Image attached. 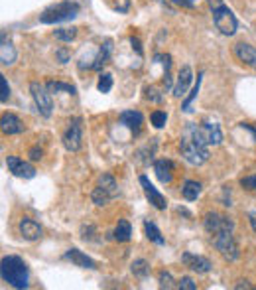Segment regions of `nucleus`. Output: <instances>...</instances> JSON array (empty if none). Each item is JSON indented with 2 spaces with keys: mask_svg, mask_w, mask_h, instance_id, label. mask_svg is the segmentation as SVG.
<instances>
[{
  "mask_svg": "<svg viewBox=\"0 0 256 290\" xmlns=\"http://www.w3.org/2000/svg\"><path fill=\"white\" fill-rule=\"evenodd\" d=\"M0 274H2V280L8 282L12 288H28L30 286L28 264L24 258L16 257V255H8V257L2 258Z\"/></svg>",
  "mask_w": 256,
  "mask_h": 290,
  "instance_id": "1",
  "label": "nucleus"
},
{
  "mask_svg": "<svg viewBox=\"0 0 256 290\" xmlns=\"http://www.w3.org/2000/svg\"><path fill=\"white\" fill-rule=\"evenodd\" d=\"M79 4L77 2H71V0H64V2H58V4H52L50 8H46L40 16V22L42 24H62V22H69V20H75L79 16Z\"/></svg>",
  "mask_w": 256,
  "mask_h": 290,
  "instance_id": "2",
  "label": "nucleus"
},
{
  "mask_svg": "<svg viewBox=\"0 0 256 290\" xmlns=\"http://www.w3.org/2000/svg\"><path fill=\"white\" fill-rule=\"evenodd\" d=\"M180 152L184 156V160L192 166H201L209 160V146H203L199 142H195L190 134H182L180 138Z\"/></svg>",
  "mask_w": 256,
  "mask_h": 290,
  "instance_id": "3",
  "label": "nucleus"
},
{
  "mask_svg": "<svg viewBox=\"0 0 256 290\" xmlns=\"http://www.w3.org/2000/svg\"><path fill=\"white\" fill-rule=\"evenodd\" d=\"M211 241H213V247L219 251V255L224 260L234 262L240 257V251H238V245H236V239H234L232 231H219V233L211 235Z\"/></svg>",
  "mask_w": 256,
  "mask_h": 290,
  "instance_id": "4",
  "label": "nucleus"
},
{
  "mask_svg": "<svg viewBox=\"0 0 256 290\" xmlns=\"http://www.w3.org/2000/svg\"><path fill=\"white\" fill-rule=\"evenodd\" d=\"M30 93H32V99L36 103V109L42 117L50 119L52 113H54V99H52V93L48 89L46 83H40V81H32L30 83Z\"/></svg>",
  "mask_w": 256,
  "mask_h": 290,
  "instance_id": "5",
  "label": "nucleus"
},
{
  "mask_svg": "<svg viewBox=\"0 0 256 290\" xmlns=\"http://www.w3.org/2000/svg\"><path fill=\"white\" fill-rule=\"evenodd\" d=\"M211 12H213V22H215L217 30L223 34V36H234V34H236V28H238L236 16L232 14V10H230L224 2L221 6L213 8Z\"/></svg>",
  "mask_w": 256,
  "mask_h": 290,
  "instance_id": "6",
  "label": "nucleus"
},
{
  "mask_svg": "<svg viewBox=\"0 0 256 290\" xmlns=\"http://www.w3.org/2000/svg\"><path fill=\"white\" fill-rule=\"evenodd\" d=\"M65 150L67 152H77L83 146V127H81V119H73L69 123V127L65 129L64 136H62Z\"/></svg>",
  "mask_w": 256,
  "mask_h": 290,
  "instance_id": "7",
  "label": "nucleus"
},
{
  "mask_svg": "<svg viewBox=\"0 0 256 290\" xmlns=\"http://www.w3.org/2000/svg\"><path fill=\"white\" fill-rule=\"evenodd\" d=\"M203 227L207 233L215 235L219 231H234V221L226 215H221L219 211H207L203 215Z\"/></svg>",
  "mask_w": 256,
  "mask_h": 290,
  "instance_id": "8",
  "label": "nucleus"
},
{
  "mask_svg": "<svg viewBox=\"0 0 256 290\" xmlns=\"http://www.w3.org/2000/svg\"><path fill=\"white\" fill-rule=\"evenodd\" d=\"M6 166H8V172L16 178H24V180H32L36 176V168H34L30 162L22 160L18 156H8L6 158Z\"/></svg>",
  "mask_w": 256,
  "mask_h": 290,
  "instance_id": "9",
  "label": "nucleus"
},
{
  "mask_svg": "<svg viewBox=\"0 0 256 290\" xmlns=\"http://www.w3.org/2000/svg\"><path fill=\"white\" fill-rule=\"evenodd\" d=\"M138 182H140V186H142V190H144V193H146V197L150 199V203L156 207V209H166L168 207V201H166V197L162 195L156 188H154V184L148 180V176H140L138 178Z\"/></svg>",
  "mask_w": 256,
  "mask_h": 290,
  "instance_id": "10",
  "label": "nucleus"
},
{
  "mask_svg": "<svg viewBox=\"0 0 256 290\" xmlns=\"http://www.w3.org/2000/svg\"><path fill=\"white\" fill-rule=\"evenodd\" d=\"M182 262L188 268H192L193 272H197V274H207L213 268V264H211L209 258L201 257V255H193V253H184L182 255Z\"/></svg>",
  "mask_w": 256,
  "mask_h": 290,
  "instance_id": "11",
  "label": "nucleus"
},
{
  "mask_svg": "<svg viewBox=\"0 0 256 290\" xmlns=\"http://www.w3.org/2000/svg\"><path fill=\"white\" fill-rule=\"evenodd\" d=\"M232 52H234V58H236L240 64L256 69V48H252V46L246 44V42H236L234 48H232Z\"/></svg>",
  "mask_w": 256,
  "mask_h": 290,
  "instance_id": "12",
  "label": "nucleus"
},
{
  "mask_svg": "<svg viewBox=\"0 0 256 290\" xmlns=\"http://www.w3.org/2000/svg\"><path fill=\"white\" fill-rule=\"evenodd\" d=\"M199 127H201V134H203V138H205V142H207L209 146H219V144L223 142V132H221L217 123L203 121Z\"/></svg>",
  "mask_w": 256,
  "mask_h": 290,
  "instance_id": "13",
  "label": "nucleus"
},
{
  "mask_svg": "<svg viewBox=\"0 0 256 290\" xmlns=\"http://www.w3.org/2000/svg\"><path fill=\"white\" fill-rule=\"evenodd\" d=\"M18 231H20L22 239H26V241H38V239L42 237V233H44V231H42V225L36 223L30 217H22V219H20Z\"/></svg>",
  "mask_w": 256,
  "mask_h": 290,
  "instance_id": "14",
  "label": "nucleus"
},
{
  "mask_svg": "<svg viewBox=\"0 0 256 290\" xmlns=\"http://www.w3.org/2000/svg\"><path fill=\"white\" fill-rule=\"evenodd\" d=\"M120 125L126 127L132 134H138L144 125V117L140 111H122L120 113Z\"/></svg>",
  "mask_w": 256,
  "mask_h": 290,
  "instance_id": "15",
  "label": "nucleus"
},
{
  "mask_svg": "<svg viewBox=\"0 0 256 290\" xmlns=\"http://www.w3.org/2000/svg\"><path fill=\"white\" fill-rule=\"evenodd\" d=\"M192 81H193V69L190 65H184L180 69V73H178V81L174 85V95L176 97L186 95L188 89H190V85H192Z\"/></svg>",
  "mask_w": 256,
  "mask_h": 290,
  "instance_id": "16",
  "label": "nucleus"
},
{
  "mask_svg": "<svg viewBox=\"0 0 256 290\" xmlns=\"http://www.w3.org/2000/svg\"><path fill=\"white\" fill-rule=\"evenodd\" d=\"M0 129L4 134H20V132H24V123L18 115L4 113L2 119H0Z\"/></svg>",
  "mask_w": 256,
  "mask_h": 290,
  "instance_id": "17",
  "label": "nucleus"
},
{
  "mask_svg": "<svg viewBox=\"0 0 256 290\" xmlns=\"http://www.w3.org/2000/svg\"><path fill=\"white\" fill-rule=\"evenodd\" d=\"M65 260H71L75 266H81V268H96V264H95V260L91 257H87L83 251H79V249H69V251H65V255H64Z\"/></svg>",
  "mask_w": 256,
  "mask_h": 290,
  "instance_id": "18",
  "label": "nucleus"
},
{
  "mask_svg": "<svg viewBox=\"0 0 256 290\" xmlns=\"http://www.w3.org/2000/svg\"><path fill=\"white\" fill-rule=\"evenodd\" d=\"M154 172L162 184H170L174 180V164L172 160H156L154 162Z\"/></svg>",
  "mask_w": 256,
  "mask_h": 290,
  "instance_id": "19",
  "label": "nucleus"
},
{
  "mask_svg": "<svg viewBox=\"0 0 256 290\" xmlns=\"http://www.w3.org/2000/svg\"><path fill=\"white\" fill-rule=\"evenodd\" d=\"M16 50L10 40H6V32H2V42H0V62L2 65H12L16 62Z\"/></svg>",
  "mask_w": 256,
  "mask_h": 290,
  "instance_id": "20",
  "label": "nucleus"
},
{
  "mask_svg": "<svg viewBox=\"0 0 256 290\" xmlns=\"http://www.w3.org/2000/svg\"><path fill=\"white\" fill-rule=\"evenodd\" d=\"M110 54H112V40H104V42L100 44V48H98V54H96L95 60H93V67H91V69H100L102 65L108 64Z\"/></svg>",
  "mask_w": 256,
  "mask_h": 290,
  "instance_id": "21",
  "label": "nucleus"
},
{
  "mask_svg": "<svg viewBox=\"0 0 256 290\" xmlns=\"http://www.w3.org/2000/svg\"><path fill=\"white\" fill-rule=\"evenodd\" d=\"M96 186H100L102 190H106V192L112 195V199L114 197H118V182L114 180V176H110V174H100L98 176V182H96Z\"/></svg>",
  "mask_w": 256,
  "mask_h": 290,
  "instance_id": "22",
  "label": "nucleus"
},
{
  "mask_svg": "<svg viewBox=\"0 0 256 290\" xmlns=\"http://www.w3.org/2000/svg\"><path fill=\"white\" fill-rule=\"evenodd\" d=\"M201 190H203V186H201L199 182H195V180H186L184 186H182V195H184L188 201H195V199L201 195Z\"/></svg>",
  "mask_w": 256,
  "mask_h": 290,
  "instance_id": "23",
  "label": "nucleus"
},
{
  "mask_svg": "<svg viewBox=\"0 0 256 290\" xmlns=\"http://www.w3.org/2000/svg\"><path fill=\"white\" fill-rule=\"evenodd\" d=\"M112 237H114L118 243H126V241H130V237H132V227H130V223H128L126 219H118V223L114 227Z\"/></svg>",
  "mask_w": 256,
  "mask_h": 290,
  "instance_id": "24",
  "label": "nucleus"
},
{
  "mask_svg": "<svg viewBox=\"0 0 256 290\" xmlns=\"http://www.w3.org/2000/svg\"><path fill=\"white\" fill-rule=\"evenodd\" d=\"M130 270L136 278H146L150 274V262L146 258H136V260H132Z\"/></svg>",
  "mask_w": 256,
  "mask_h": 290,
  "instance_id": "25",
  "label": "nucleus"
},
{
  "mask_svg": "<svg viewBox=\"0 0 256 290\" xmlns=\"http://www.w3.org/2000/svg\"><path fill=\"white\" fill-rule=\"evenodd\" d=\"M144 233H146V237H148L152 243H156V245H164V243H166V239L162 237L160 229L156 227V223H152L150 219L144 221Z\"/></svg>",
  "mask_w": 256,
  "mask_h": 290,
  "instance_id": "26",
  "label": "nucleus"
},
{
  "mask_svg": "<svg viewBox=\"0 0 256 290\" xmlns=\"http://www.w3.org/2000/svg\"><path fill=\"white\" fill-rule=\"evenodd\" d=\"M110 199H112V195L106 192V190H102L100 186H96L95 190L91 192V201L95 203L96 207H104V205H108Z\"/></svg>",
  "mask_w": 256,
  "mask_h": 290,
  "instance_id": "27",
  "label": "nucleus"
},
{
  "mask_svg": "<svg viewBox=\"0 0 256 290\" xmlns=\"http://www.w3.org/2000/svg\"><path fill=\"white\" fill-rule=\"evenodd\" d=\"M201 79H203V73H199V75H197V83L193 85L192 91H190V95L186 97V101L182 103V111H184V113H192V111H193V109H192V103L195 101V99H197L199 87H201Z\"/></svg>",
  "mask_w": 256,
  "mask_h": 290,
  "instance_id": "28",
  "label": "nucleus"
},
{
  "mask_svg": "<svg viewBox=\"0 0 256 290\" xmlns=\"http://www.w3.org/2000/svg\"><path fill=\"white\" fill-rule=\"evenodd\" d=\"M48 85V89H50V93L54 95V93H69V95H75V87L73 85H69V83H64V81H48L46 83Z\"/></svg>",
  "mask_w": 256,
  "mask_h": 290,
  "instance_id": "29",
  "label": "nucleus"
},
{
  "mask_svg": "<svg viewBox=\"0 0 256 290\" xmlns=\"http://www.w3.org/2000/svg\"><path fill=\"white\" fill-rule=\"evenodd\" d=\"M54 38L60 42H73L77 38V28H60L54 30Z\"/></svg>",
  "mask_w": 256,
  "mask_h": 290,
  "instance_id": "30",
  "label": "nucleus"
},
{
  "mask_svg": "<svg viewBox=\"0 0 256 290\" xmlns=\"http://www.w3.org/2000/svg\"><path fill=\"white\" fill-rule=\"evenodd\" d=\"M96 89L100 93H108L112 89V75L110 73H100L98 77V83H96Z\"/></svg>",
  "mask_w": 256,
  "mask_h": 290,
  "instance_id": "31",
  "label": "nucleus"
},
{
  "mask_svg": "<svg viewBox=\"0 0 256 290\" xmlns=\"http://www.w3.org/2000/svg\"><path fill=\"white\" fill-rule=\"evenodd\" d=\"M150 121H152V125H154L156 129H164L166 123H168V113H166V111H154V113L150 115Z\"/></svg>",
  "mask_w": 256,
  "mask_h": 290,
  "instance_id": "32",
  "label": "nucleus"
},
{
  "mask_svg": "<svg viewBox=\"0 0 256 290\" xmlns=\"http://www.w3.org/2000/svg\"><path fill=\"white\" fill-rule=\"evenodd\" d=\"M158 282H160L162 288H176V286H178L176 280H174V276H172L168 270H162L160 274H158Z\"/></svg>",
  "mask_w": 256,
  "mask_h": 290,
  "instance_id": "33",
  "label": "nucleus"
},
{
  "mask_svg": "<svg viewBox=\"0 0 256 290\" xmlns=\"http://www.w3.org/2000/svg\"><path fill=\"white\" fill-rule=\"evenodd\" d=\"M146 99L152 101V103H162L164 101V93H162L158 87H146Z\"/></svg>",
  "mask_w": 256,
  "mask_h": 290,
  "instance_id": "34",
  "label": "nucleus"
},
{
  "mask_svg": "<svg viewBox=\"0 0 256 290\" xmlns=\"http://www.w3.org/2000/svg\"><path fill=\"white\" fill-rule=\"evenodd\" d=\"M240 186L246 190V192L250 193H256V174L252 176H244V178H240Z\"/></svg>",
  "mask_w": 256,
  "mask_h": 290,
  "instance_id": "35",
  "label": "nucleus"
},
{
  "mask_svg": "<svg viewBox=\"0 0 256 290\" xmlns=\"http://www.w3.org/2000/svg\"><path fill=\"white\" fill-rule=\"evenodd\" d=\"M0 87H2V93H0V101L6 103L8 97H10V85H8V79L4 75H0Z\"/></svg>",
  "mask_w": 256,
  "mask_h": 290,
  "instance_id": "36",
  "label": "nucleus"
},
{
  "mask_svg": "<svg viewBox=\"0 0 256 290\" xmlns=\"http://www.w3.org/2000/svg\"><path fill=\"white\" fill-rule=\"evenodd\" d=\"M178 288H182V290H195V288H197V284L193 282L190 276H182V278L178 280Z\"/></svg>",
  "mask_w": 256,
  "mask_h": 290,
  "instance_id": "37",
  "label": "nucleus"
},
{
  "mask_svg": "<svg viewBox=\"0 0 256 290\" xmlns=\"http://www.w3.org/2000/svg\"><path fill=\"white\" fill-rule=\"evenodd\" d=\"M114 10L120 14H126L130 10V0H114Z\"/></svg>",
  "mask_w": 256,
  "mask_h": 290,
  "instance_id": "38",
  "label": "nucleus"
},
{
  "mask_svg": "<svg viewBox=\"0 0 256 290\" xmlns=\"http://www.w3.org/2000/svg\"><path fill=\"white\" fill-rule=\"evenodd\" d=\"M28 156H30V160L32 162H38L44 158V150L40 148V146H32L30 148V152H28Z\"/></svg>",
  "mask_w": 256,
  "mask_h": 290,
  "instance_id": "39",
  "label": "nucleus"
},
{
  "mask_svg": "<svg viewBox=\"0 0 256 290\" xmlns=\"http://www.w3.org/2000/svg\"><path fill=\"white\" fill-rule=\"evenodd\" d=\"M56 56H58V60H60V64H67V62L71 60V56H69V52H67L65 48H60V50L56 52Z\"/></svg>",
  "mask_w": 256,
  "mask_h": 290,
  "instance_id": "40",
  "label": "nucleus"
},
{
  "mask_svg": "<svg viewBox=\"0 0 256 290\" xmlns=\"http://www.w3.org/2000/svg\"><path fill=\"white\" fill-rule=\"evenodd\" d=\"M130 44H132V50H134L138 56H142V54H144L142 44H140V40H138V38H134V36H132V38H130Z\"/></svg>",
  "mask_w": 256,
  "mask_h": 290,
  "instance_id": "41",
  "label": "nucleus"
},
{
  "mask_svg": "<svg viewBox=\"0 0 256 290\" xmlns=\"http://www.w3.org/2000/svg\"><path fill=\"white\" fill-rule=\"evenodd\" d=\"M170 2L182 8H195V0H170Z\"/></svg>",
  "mask_w": 256,
  "mask_h": 290,
  "instance_id": "42",
  "label": "nucleus"
},
{
  "mask_svg": "<svg viewBox=\"0 0 256 290\" xmlns=\"http://www.w3.org/2000/svg\"><path fill=\"white\" fill-rule=\"evenodd\" d=\"M248 221H250V227H252V231L256 233V209L248 211Z\"/></svg>",
  "mask_w": 256,
  "mask_h": 290,
  "instance_id": "43",
  "label": "nucleus"
},
{
  "mask_svg": "<svg viewBox=\"0 0 256 290\" xmlns=\"http://www.w3.org/2000/svg\"><path fill=\"white\" fill-rule=\"evenodd\" d=\"M240 127L246 130H250L252 132V136H254V142H256V127H252V125H248V123H240Z\"/></svg>",
  "mask_w": 256,
  "mask_h": 290,
  "instance_id": "44",
  "label": "nucleus"
},
{
  "mask_svg": "<svg viewBox=\"0 0 256 290\" xmlns=\"http://www.w3.org/2000/svg\"><path fill=\"white\" fill-rule=\"evenodd\" d=\"M207 2H209V6H211V10H213V8H217V6H221V4H223V0H207Z\"/></svg>",
  "mask_w": 256,
  "mask_h": 290,
  "instance_id": "45",
  "label": "nucleus"
},
{
  "mask_svg": "<svg viewBox=\"0 0 256 290\" xmlns=\"http://www.w3.org/2000/svg\"><path fill=\"white\" fill-rule=\"evenodd\" d=\"M234 288H250V284H248L246 280H240V284H236Z\"/></svg>",
  "mask_w": 256,
  "mask_h": 290,
  "instance_id": "46",
  "label": "nucleus"
}]
</instances>
